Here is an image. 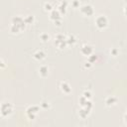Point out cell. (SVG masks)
Here are the masks:
<instances>
[{
    "mask_svg": "<svg viewBox=\"0 0 127 127\" xmlns=\"http://www.w3.org/2000/svg\"><path fill=\"white\" fill-rule=\"evenodd\" d=\"M110 55H111L112 57H116V56L118 55V50H117L116 48H112V49L110 50Z\"/></svg>",
    "mask_w": 127,
    "mask_h": 127,
    "instance_id": "obj_23",
    "label": "cell"
},
{
    "mask_svg": "<svg viewBox=\"0 0 127 127\" xmlns=\"http://www.w3.org/2000/svg\"><path fill=\"white\" fill-rule=\"evenodd\" d=\"M49 19L54 23V22H56V21L62 20V15H61V13L58 11V9H55V8H54V9L50 12Z\"/></svg>",
    "mask_w": 127,
    "mask_h": 127,
    "instance_id": "obj_9",
    "label": "cell"
},
{
    "mask_svg": "<svg viewBox=\"0 0 127 127\" xmlns=\"http://www.w3.org/2000/svg\"><path fill=\"white\" fill-rule=\"evenodd\" d=\"M94 24L97 27V29L104 30V29H106L108 27L109 21H108V18L105 15H98L94 20Z\"/></svg>",
    "mask_w": 127,
    "mask_h": 127,
    "instance_id": "obj_4",
    "label": "cell"
},
{
    "mask_svg": "<svg viewBox=\"0 0 127 127\" xmlns=\"http://www.w3.org/2000/svg\"><path fill=\"white\" fill-rule=\"evenodd\" d=\"M13 111H14V106L12 103L5 101V102H2L0 104V115L3 118L9 117L13 113Z\"/></svg>",
    "mask_w": 127,
    "mask_h": 127,
    "instance_id": "obj_2",
    "label": "cell"
},
{
    "mask_svg": "<svg viewBox=\"0 0 127 127\" xmlns=\"http://www.w3.org/2000/svg\"><path fill=\"white\" fill-rule=\"evenodd\" d=\"M24 21L26 25H32L35 22V17L33 15H27L26 17H24Z\"/></svg>",
    "mask_w": 127,
    "mask_h": 127,
    "instance_id": "obj_18",
    "label": "cell"
},
{
    "mask_svg": "<svg viewBox=\"0 0 127 127\" xmlns=\"http://www.w3.org/2000/svg\"><path fill=\"white\" fill-rule=\"evenodd\" d=\"M67 6H68L67 1H66V0H62V1L59 3V5H58L57 9H58V11L61 13V15H64V14L66 13Z\"/></svg>",
    "mask_w": 127,
    "mask_h": 127,
    "instance_id": "obj_12",
    "label": "cell"
},
{
    "mask_svg": "<svg viewBox=\"0 0 127 127\" xmlns=\"http://www.w3.org/2000/svg\"><path fill=\"white\" fill-rule=\"evenodd\" d=\"M54 45L56 48L60 50H64V48H66V36L64 34H57L54 38Z\"/></svg>",
    "mask_w": 127,
    "mask_h": 127,
    "instance_id": "obj_3",
    "label": "cell"
},
{
    "mask_svg": "<svg viewBox=\"0 0 127 127\" xmlns=\"http://www.w3.org/2000/svg\"><path fill=\"white\" fill-rule=\"evenodd\" d=\"M71 6H72L73 8H79L80 3H79L78 0H72V1H71Z\"/></svg>",
    "mask_w": 127,
    "mask_h": 127,
    "instance_id": "obj_22",
    "label": "cell"
},
{
    "mask_svg": "<svg viewBox=\"0 0 127 127\" xmlns=\"http://www.w3.org/2000/svg\"><path fill=\"white\" fill-rule=\"evenodd\" d=\"M79 11H80L81 15H83L85 17H90L94 14V8L89 3H85V4H82L81 6H79Z\"/></svg>",
    "mask_w": 127,
    "mask_h": 127,
    "instance_id": "obj_6",
    "label": "cell"
},
{
    "mask_svg": "<svg viewBox=\"0 0 127 127\" xmlns=\"http://www.w3.org/2000/svg\"><path fill=\"white\" fill-rule=\"evenodd\" d=\"M39 37H40V40H41L43 43H47V42H49V41L51 40V36H50V34H48V33H46V32L41 33Z\"/></svg>",
    "mask_w": 127,
    "mask_h": 127,
    "instance_id": "obj_17",
    "label": "cell"
},
{
    "mask_svg": "<svg viewBox=\"0 0 127 127\" xmlns=\"http://www.w3.org/2000/svg\"><path fill=\"white\" fill-rule=\"evenodd\" d=\"M78 103L81 107H85V108H88V109H92V102L90 99L88 98H85L84 96H80L79 97V100H78Z\"/></svg>",
    "mask_w": 127,
    "mask_h": 127,
    "instance_id": "obj_8",
    "label": "cell"
},
{
    "mask_svg": "<svg viewBox=\"0 0 127 127\" xmlns=\"http://www.w3.org/2000/svg\"><path fill=\"white\" fill-rule=\"evenodd\" d=\"M38 72L41 77H47L50 72V67L47 64H41L38 68Z\"/></svg>",
    "mask_w": 127,
    "mask_h": 127,
    "instance_id": "obj_10",
    "label": "cell"
},
{
    "mask_svg": "<svg viewBox=\"0 0 127 127\" xmlns=\"http://www.w3.org/2000/svg\"><path fill=\"white\" fill-rule=\"evenodd\" d=\"M82 96H84L85 98H88V99H90L91 98V92L89 91V90H84L83 92H82V94H81Z\"/></svg>",
    "mask_w": 127,
    "mask_h": 127,
    "instance_id": "obj_21",
    "label": "cell"
},
{
    "mask_svg": "<svg viewBox=\"0 0 127 127\" xmlns=\"http://www.w3.org/2000/svg\"><path fill=\"white\" fill-rule=\"evenodd\" d=\"M41 107H43V108H45V109H47V108H50V104H49V102H46V101H43V102L41 103Z\"/></svg>",
    "mask_w": 127,
    "mask_h": 127,
    "instance_id": "obj_24",
    "label": "cell"
},
{
    "mask_svg": "<svg viewBox=\"0 0 127 127\" xmlns=\"http://www.w3.org/2000/svg\"><path fill=\"white\" fill-rule=\"evenodd\" d=\"M96 60H97V57H96L94 54H91V55H89V56L87 57V61H88L90 64H94V63L96 62Z\"/></svg>",
    "mask_w": 127,
    "mask_h": 127,
    "instance_id": "obj_20",
    "label": "cell"
},
{
    "mask_svg": "<svg viewBox=\"0 0 127 127\" xmlns=\"http://www.w3.org/2000/svg\"><path fill=\"white\" fill-rule=\"evenodd\" d=\"M76 41H77L76 40V37L73 34H69V35L66 36V44H67V46H73V45H75Z\"/></svg>",
    "mask_w": 127,
    "mask_h": 127,
    "instance_id": "obj_16",
    "label": "cell"
},
{
    "mask_svg": "<svg viewBox=\"0 0 127 127\" xmlns=\"http://www.w3.org/2000/svg\"><path fill=\"white\" fill-rule=\"evenodd\" d=\"M117 102H118V98H117L116 96H113V95L107 96V97L105 98V101H104V103H105V105H106L107 107H112V106L116 105Z\"/></svg>",
    "mask_w": 127,
    "mask_h": 127,
    "instance_id": "obj_13",
    "label": "cell"
},
{
    "mask_svg": "<svg viewBox=\"0 0 127 127\" xmlns=\"http://www.w3.org/2000/svg\"><path fill=\"white\" fill-rule=\"evenodd\" d=\"M6 67V64H5V62L0 58V69H3V68H5Z\"/></svg>",
    "mask_w": 127,
    "mask_h": 127,
    "instance_id": "obj_26",
    "label": "cell"
},
{
    "mask_svg": "<svg viewBox=\"0 0 127 127\" xmlns=\"http://www.w3.org/2000/svg\"><path fill=\"white\" fill-rule=\"evenodd\" d=\"M91 65H92V64H90L88 61L84 62V64H83V66H84V68H90V67H91Z\"/></svg>",
    "mask_w": 127,
    "mask_h": 127,
    "instance_id": "obj_25",
    "label": "cell"
},
{
    "mask_svg": "<svg viewBox=\"0 0 127 127\" xmlns=\"http://www.w3.org/2000/svg\"><path fill=\"white\" fill-rule=\"evenodd\" d=\"M46 57H47V54H46V52H45L44 50H42V49L37 50V51L34 52V54H33V58H34L35 60H37V61H43L44 59H46Z\"/></svg>",
    "mask_w": 127,
    "mask_h": 127,
    "instance_id": "obj_14",
    "label": "cell"
},
{
    "mask_svg": "<svg viewBox=\"0 0 127 127\" xmlns=\"http://www.w3.org/2000/svg\"><path fill=\"white\" fill-rule=\"evenodd\" d=\"M90 112H91L90 109L85 108V107H81V106H80V108L78 109V116H79L81 119H85V118H87V117L89 116Z\"/></svg>",
    "mask_w": 127,
    "mask_h": 127,
    "instance_id": "obj_15",
    "label": "cell"
},
{
    "mask_svg": "<svg viewBox=\"0 0 127 127\" xmlns=\"http://www.w3.org/2000/svg\"><path fill=\"white\" fill-rule=\"evenodd\" d=\"M60 89L64 94H69L71 92V86L67 81H62L60 83Z\"/></svg>",
    "mask_w": 127,
    "mask_h": 127,
    "instance_id": "obj_11",
    "label": "cell"
},
{
    "mask_svg": "<svg viewBox=\"0 0 127 127\" xmlns=\"http://www.w3.org/2000/svg\"><path fill=\"white\" fill-rule=\"evenodd\" d=\"M26 23L24 21V18L20 15H16L14 17H12L11 19V24L9 26V31L11 34L13 35H17L19 33H21L22 31H24L26 29Z\"/></svg>",
    "mask_w": 127,
    "mask_h": 127,
    "instance_id": "obj_1",
    "label": "cell"
},
{
    "mask_svg": "<svg viewBox=\"0 0 127 127\" xmlns=\"http://www.w3.org/2000/svg\"><path fill=\"white\" fill-rule=\"evenodd\" d=\"M80 54L84 57H88L89 55L93 54V46L90 44H83L80 47Z\"/></svg>",
    "mask_w": 127,
    "mask_h": 127,
    "instance_id": "obj_7",
    "label": "cell"
},
{
    "mask_svg": "<svg viewBox=\"0 0 127 127\" xmlns=\"http://www.w3.org/2000/svg\"><path fill=\"white\" fill-rule=\"evenodd\" d=\"M43 8H44V10H45L46 12H51V11L54 9V6H53V4H52L51 2H45Z\"/></svg>",
    "mask_w": 127,
    "mask_h": 127,
    "instance_id": "obj_19",
    "label": "cell"
},
{
    "mask_svg": "<svg viewBox=\"0 0 127 127\" xmlns=\"http://www.w3.org/2000/svg\"><path fill=\"white\" fill-rule=\"evenodd\" d=\"M40 109L41 107L39 105H30L27 107L26 109V116L30 119V120H34L37 116V114L40 112Z\"/></svg>",
    "mask_w": 127,
    "mask_h": 127,
    "instance_id": "obj_5",
    "label": "cell"
}]
</instances>
